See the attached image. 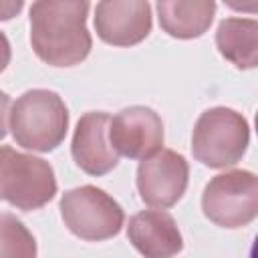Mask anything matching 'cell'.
<instances>
[{"instance_id":"cell-4","label":"cell","mask_w":258,"mask_h":258,"mask_svg":"<svg viewBox=\"0 0 258 258\" xmlns=\"http://www.w3.org/2000/svg\"><path fill=\"white\" fill-rule=\"evenodd\" d=\"M56 194L54 169L48 161L20 153L10 145L0 149V196L16 210H38Z\"/></svg>"},{"instance_id":"cell-9","label":"cell","mask_w":258,"mask_h":258,"mask_svg":"<svg viewBox=\"0 0 258 258\" xmlns=\"http://www.w3.org/2000/svg\"><path fill=\"white\" fill-rule=\"evenodd\" d=\"M151 4L145 0H103L95 8L97 36L113 46H133L151 32Z\"/></svg>"},{"instance_id":"cell-10","label":"cell","mask_w":258,"mask_h":258,"mask_svg":"<svg viewBox=\"0 0 258 258\" xmlns=\"http://www.w3.org/2000/svg\"><path fill=\"white\" fill-rule=\"evenodd\" d=\"M111 117L105 111L85 113L75 127L71 153L75 163L89 175H105L117 167L119 155L109 141Z\"/></svg>"},{"instance_id":"cell-15","label":"cell","mask_w":258,"mask_h":258,"mask_svg":"<svg viewBox=\"0 0 258 258\" xmlns=\"http://www.w3.org/2000/svg\"><path fill=\"white\" fill-rule=\"evenodd\" d=\"M250 258H258V236L254 238V244H252V250H250Z\"/></svg>"},{"instance_id":"cell-14","label":"cell","mask_w":258,"mask_h":258,"mask_svg":"<svg viewBox=\"0 0 258 258\" xmlns=\"http://www.w3.org/2000/svg\"><path fill=\"white\" fill-rule=\"evenodd\" d=\"M0 236H2V256L0 258H36L34 236L26 226L12 214L4 212L0 216Z\"/></svg>"},{"instance_id":"cell-5","label":"cell","mask_w":258,"mask_h":258,"mask_svg":"<svg viewBox=\"0 0 258 258\" xmlns=\"http://www.w3.org/2000/svg\"><path fill=\"white\" fill-rule=\"evenodd\" d=\"M58 210L64 226L87 242H101L117 236L125 222L119 202L97 185H81L64 191Z\"/></svg>"},{"instance_id":"cell-1","label":"cell","mask_w":258,"mask_h":258,"mask_svg":"<svg viewBox=\"0 0 258 258\" xmlns=\"http://www.w3.org/2000/svg\"><path fill=\"white\" fill-rule=\"evenodd\" d=\"M87 0H40L30 6V44L34 54L50 67L83 62L93 38L87 28Z\"/></svg>"},{"instance_id":"cell-3","label":"cell","mask_w":258,"mask_h":258,"mask_svg":"<svg viewBox=\"0 0 258 258\" xmlns=\"http://www.w3.org/2000/svg\"><path fill=\"white\" fill-rule=\"evenodd\" d=\"M250 143V127L242 113L230 107H212L204 111L191 133L194 157L212 169L236 165Z\"/></svg>"},{"instance_id":"cell-16","label":"cell","mask_w":258,"mask_h":258,"mask_svg":"<svg viewBox=\"0 0 258 258\" xmlns=\"http://www.w3.org/2000/svg\"><path fill=\"white\" fill-rule=\"evenodd\" d=\"M254 123H256V133H258V113H256V119H254Z\"/></svg>"},{"instance_id":"cell-11","label":"cell","mask_w":258,"mask_h":258,"mask_svg":"<svg viewBox=\"0 0 258 258\" xmlns=\"http://www.w3.org/2000/svg\"><path fill=\"white\" fill-rule=\"evenodd\" d=\"M127 238L143 258H173L183 250L181 232L171 214L143 210L131 216Z\"/></svg>"},{"instance_id":"cell-8","label":"cell","mask_w":258,"mask_h":258,"mask_svg":"<svg viewBox=\"0 0 258 258\" xmlns=\"http://www.w3.org/2000/svg\"><path fill=\"white\" fill-rule=\"evenodd\" d=\"M163 121L145 105H133L111 119L109 141L119 155L129 159H149L163 147Z\"/></svg>"},{"instance_id":"cell-13","label":"cell","mask_w":258,"mask_h":258,"mask_svg":"<svg viewBox=\"0 0 258 258\" xmlns=\"http://www.w3.org/2000/svg\"><path fill=\"white\" fill-rule=\"evenodd\" d=\"M216 46L236 69H258V20L224 18L216 30Z\"/></svg>"},{"instance_id":"cell-2","label":"cell","mask_w":258,"mask_h":258,"mask_svg":"<svg viewBox=\"0 0 258 258\" xmlns=\"http://www.w3.org/2000/svg\"><path fill=\"white\" fill-rule=\"evenodd\" d=\"M6 125L20 147L48 153L64 141L69 109L58 93L30 89L12 103Z\"/></svg>"},{"instance_id":"cell-6","label":"cell","mask_w":258,"mask_h":258,"mask_svg":"<svg viewBox=\"0 0 258 258\" xmlns=\"http://www.w3.org/2000/svg\"><path fill=\"white\" fill-rule=\"evenodd\" d=\"M204 216L220 228L236 230L258 218V175L232 169L212 177L202 194Z\"/></svg>"},{"instance_id":"cell-7","label":"cell","mask_w":258,"mask_h":258,"mask_svg":"<svg viewBox=\"0 0 258 258\" xmlns=\"http://www.w3.org/2000/svg\"><path fill=\"white\" fill-rule=\"evenodd\" d=\"M189 181L185 157L173 149H161L137 167V189L141 200L153 208H171L181 200Z\"/></svg>"},{"instance_id":"cell-12","label":"cell","mask_w":258,"mask_h":258,"mask_svg":"<svg viewBox=\"0 0 258 258\" xmlns=\"http://www.w3.org/2000/svg\"><path fill=\"white\" fill-rule=\"evenodd\" d=\"M159 26L173 38L189 40L202 36L216 14L214 0H159L155 4Z\"/></svg>"}]
</instances>
